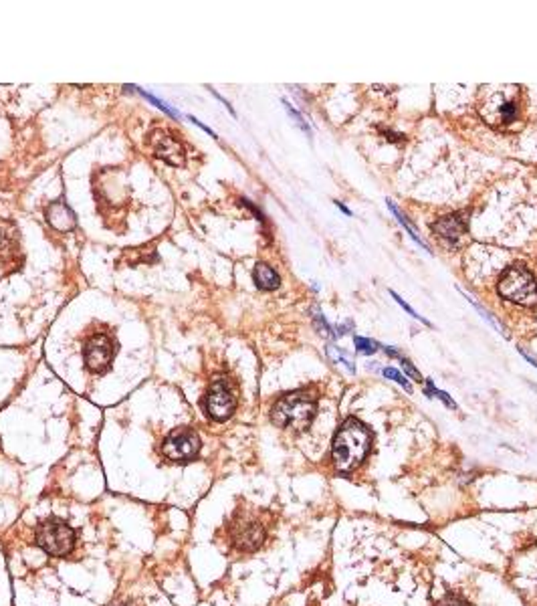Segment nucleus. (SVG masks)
<instances>
[{"label":"nucleus","instance_id":"nucleus-1","mask_svg":"<svg viewBox=\"0 0 537 606\" xmlns=\"http://www.w3.org/2000/svg\"><path fill=\"white\" fill-rule=\"evenodd\" d=\"M370 445H372L370 430L356 419H348L335 432V439H333V449H331L333 465L344 473L354 471L366 459Z\"/></svg>","mask_w":537,"mask_h":606},{"label":"nucleus","instance_id":"nucleus-2","mask_svg":"<svg viewBox=\"0 0 537 606\" xmlns=\"http://www.w3.org/2000/svg\"><path fill=\"white\" fill-rule=\"evenodd\" d=\"M318 412L315 396L305 391L289 393L281 396L271 408V421L281 428L305 430L313 423Z\"/></svg>","mask_w":537,"mask_h":606},{"label":"nucleus","instance_id":"nucleus-3","mask_svg":"<svg viewBox=\"0 0 537 606\" xmlns=\"http://www.w3.org/2000/svg\"><path fill=\"white\" fill-rule=\"evenodd\" d=\"M35 544L49 556L65 558L75 548V532L63 520L51 517L36 526Z\"/></svg>","mask_w":537,"mask_h":606},{"label":"nucleus","instance_id":"nucleus-4","mask_svg":"<svg viewBox=\"0 0 537 606\" xmlns=\"http://www.w3.org/2000/svg\"><path fill=\"white\" fill-rule=\"evenodd\" d=\"M499 293L501 297L521 303V305H536L537 303V279L525 267L513 265L499 277Z\"/></svg>","mask_w":537,"mask_h":606},{"label":"nucleus","instance_id":"nucleus-5","mask_svg":"<svg viewBox=\"0 0 537 606\" xmlns=\"http://www.w3.org/2000/svg\"><path fill=\"white\" fill-rule=\"evenodd\" d=\"M228 537L232 546L241 552H254L263 546L267 532L265 526L254 520L251 513H237L228 526Z\"/></svg>","mask_w":537,"mask_h":606},{"label":"nucleus","instance_id":"nucleus-6","mask_svg":"<svg viewBox=\"0 0 537 606\" xmlns=\"http://www.w3.org/2000/svg\"><path fill=\"white\" fill-rule=\"evenodd\" d=\"M200 453V436L196 430L180 427L172 430L162 443V455L174 463H190Z\"/></svg>","mask_w":537,"mask_h":606},{"label":"nucleus","instance_id":"nucleus-7","mask_svg":"<svg viewBox=\"0 0 537 606\" xmlns=\"http://www.w3.org/2000/svg\"><path fill=\"white\" fill-rule=\"evenodd\" d=\"M113 356H115V344L108 334L93 336L83 348V360L91 374H106L111 368Z\"/></svg>","mask_w":537,"mask_h":606},{"label":"nucleus","instance_id":"nucleus-8","mask_svg":"<svg viewBox=\"0 0 537 606\" xmlns=\"http://www.w3.org/2000/svg\"><path fill=\"white\" fill-rule=\"evenodd\" d=\"M237 408V396L226 378H216L206 394V412L218 423L228 421Z\"/></svg>","mask_w":537,"mask_h":606},{"label":"nucleus","instance_id":"nucleus-9","mask_svg":"<svg viewBox=\"0 0 537 606\" xmlns=\"http://www.w3.org/2000/svg\"><path fill=\"white\" fill-rule=\"evenodd\" d=\"M147 138H150L147 142H150L152 150H154V154H156L158 158H162L164 162H168V164H172V166H184V162H186V152H184L182 143H180L174 136L166 134L164 130H156V132L150 134Z\"/></svg>","mask_w":537,"mask_h":606},{"label":"nucleus","instance_id":"nucleus-10","mask_svg":"<svg viewBox=\"0 0 537 606\" xmlns=\"http://www.w3.org/2000/svg\"><path fill=\"white\" fill-rule=\"evenodd\" d=\"M481 113L493 126L511 124V121L517 119V104L507 100L501 93H497V95H491L487 100V104L481 107Z\"/></svg>","mask_w":537,"mask_h":606},{"label":"nucleus","instance_id":"nucleus-11","mask_svg":"<svg viewBox=\"0 0 537 606\" xmlns=\"http://www.w3.org/2000/svg\"><path fill=\"white\" fill-rule=\"evenodd\" d=\"M432 231L449 243H457L466 231V218L463 213H453L438 218L432 224Z\"/></svg>","mask_w":537,"mask_h":606},{"label":"nucleus","instance_id":"nucleus-12","mask_svg":"<svg viewBox=\"0 0 537 606\" xmlns=\"http://www.w3.org/2000/svg\"><path fill=\"white\" fill-rule=\"evenodd\" d=\"M525 562H529V568L523 566L519 570V578H521V594L525 596V601L532 606H537V548L536 552H532L529 556L523 558Z\"/></svg>","mask_w":537,"mask_h":606},{"label":"nucleus","instance_id":"nucleus-13","mask_svg":"<svg viewBox=\"0 0 537 606\" xmlns=\"http://www.w3.org/2000/svg\"><path fill=\"white\" fill-rule=\"evenodd\" d=\"M45 216H47V222L57 229V231H71L77 224V218L73 211L67 207L65 200H55L47 207L45 211Z\"/></svg>","mask_w":537,"mask_h":606},{"label":"nucleus","instance_id":"nucleus-14","mask_svg":"<svg viewBox=\"0 0 537 606\" xmlns=\"http://www.w3.org/2000/svg\"><path fill=\"white\" fill-rule=\"evenodd\" d=\"M252 277H254V283H256V287H261V289H267V291H271V289H277V287H279V283H281V279H279L277 271H275L273 267L265 265V263H259V265L254 267V273H252Z\"/></svg>","mask_w":537,"mask_h":606},{"label":"nucleus","instance_id":"nucleus-15","mask_svg":"<svg viewBox=\"0 0 537 606\" xmlns=\"http://www.w3.org/2000/svg\"><path fill=\"white\" fill-rule=\"evenodd\" d=\"M388 209H390V211H392V214H394V216H396V220H398V222H400V224H402V226H404V229H406V231H408V235H410V237H412V241H414V243H418V245H420V247H422V249H425V250H429V253H430L429 245H427V243H425V241H422V239H420V235H418V231H416V229H414V226H412V222H410V220H408V218H406V216H404V214L400 213V209H398V207H396V205H394V202H392V200H388Z\"/></svg>","mask_w":537,"mask_h":606},{"label":"nucleus","instance_id":"nucleus-16","mask_svg":"<svg viewBox=\"0 0 537 606\" xmlns=\"http://www.w3.org/2000/svg\"><path fill=\"white\" fill-rule=\"evenodd\" d=\"M325 352H327V356L331 358V360H333L335 364H339V366H346V368H348V372H352V374L356 372V368H354L352 360L346 356V354H344V352H342L339 348H335V346H329V348H327Z\"/></svg>","mask_w":537,"mask_h":606},{"label":"nucleus","instance_id":"nucleus-17","mask_svg":"<svg viewBox=\"0 0 537 606\" xmlns=\"http://www.w3.org/2000/svg\"><path fill=\"white\" fill-rule=\"evenodd\" d=\"M382 374H384L386 378L394 380L396 384H400V386H402L404 391L412 393V386H410V382H408V380L404 378V374H400V372H398L396 368H384V370H382Z\"/></svg>","mask_w":537,"mask_h":606},{"label":"nucleus","instance_id":"nucleus-18","mask_svg":"<svg viewBox=\"0 0 537 606\" xmlns=\"http://www.w3.org/2000/svg\"><path fill=\"white\" fill-rule=\"evenodd\" d=\"M427 394H429V396H434V398H438V400H442L446 406H453V408L457 406V404H455V402L449 398V394L442 393V391H438V388L432 384V380H427Z\"/></svg>","mask_w":537,"mask_h":606},{"label":"nucleus","instance_id":"nucleus-19","mask_svg":"<svg viewBox=\"0 0 537 606\" xmlns=\"http://www.w3.org/2000/svg\"><path fill=\"white\" fill-rule=\"evenodd\" d=\"M354 344H356L358 352H361V354H374V352L378 350V344H374L372 340L359 338V336H356V338H354Z\"/></svg>","mask_w":537,"mask_h":606},{"label":"nucleus","instance_id":"nucleus-20","mask_svg":"<svg viewBox=\"0 0 537 606\" xmlns=\"http://www.w3.org/2000/svg\"><path fill=\"white\" fill-rule=\"evenodd\" d=\"M436 606H470V603L463 598L461 594H446L444 598H440V603Z\"/></svg>","mask_w":537,"mask_h":606},{"label":"nucleus","instance_id":"nucleus-21","mask_svg":"<svg viewBox=\"0 0 537 606\" xmlns=\"http://www.w3.org/2000/svg\"><path fill=\"white\" fill-rule=\"evenodd\" d=\"M390 293H392V297H394V299H396V303H398V305H400V307H402L404 312H408V314H410L412 318H416V320L425 321L427 325H430V321L425 320L422 316H418V314H416V312H414V310H412V307H410V305H408V303H406V301H404V299H402V297H400V295L396 293V291H390Z\"/></svg>","mask_w":537,"mask_h":606},{"label":"nucleus","instance_id":"nucleus-22","mask_svg":"<svg viewBox=\"0 0 537 606\" xmlns=\"http://www.w3.org/2000/svg\"><path fill=\"white\" fill-rule=\"evenodd\" d=\"M398 360H400V362H402V368H404V370H406V372H408V374H410V376H412V378H414V380H418V382H422V378H420V374H418V370H416V368H414V366H412V362H410V360H406V358H398Z\"/></svg>","mask_w":537,"mask_h":606},{"label":"nucleus","instance_id":"nucleus-23","mask_svg":"<svg viewBox=\"0 0 537 606\" xmlns=\"http://www.w3.org/2000/svg\"><path fill=\"white\" fill-rule=\"evenodd\" d=\"M468 301H470V303H473V305H475V307H477V312H479V314H481V316H483V318H485V320L489 321V323H491V325H493V327H495V329H497V331H501V327H499V323H497V321L493 320V318H491V316H489V314H487V312H485V310H483V307H481V305H477V303H475V301H473V299H468ZM503 334V331H501Z\"/></svg>","mask_w":537,"mask_h":606},{"label":"nucleus","instance_id":"nucleus-24","mask_svg":"<svg viewBox=\"0 0 537 606\" xmlns=\"http://www.w3.org/2000/svg\"><path fill=\"white\" fill-rule=\"evenodd\" d=\"M285 106H287V111H289V113L293 115V119H295V121H297V124H299V126H301V128L305 130V132H309V128H307V124L303 121V117H301V115H299V113H297V111H295L293 107L289 106V104H285Z\"/></svg>","mask_w":537,"mask_h":606},{"label":"nucleus","instance_id":"nucleus-25","mask_svg":"<svg viewBox=\"0 0 537 606\" xmlns=\"http://www.w3.org/2000/svg\"><path fill=\"white\" fill-rule=\"evenodd\" d=\"M315 320H318V323H322L323 334L331 336V327H329V323H327V321L323 320V316H322V314H320V310H315Z\"/></svg>","mask_w":537,"mask_h":606},{"label":"nucleus","instance_id":"nucleus-26","mask_svg":"<svg viewBox=\"0 0 537 606\" xmlns=\"http://www.w3.org/2000/svg\"><path fill=\"white\" fill-rule=\"evenodd\" d=\"M335 205H337V209H339V211H344V213L348 214V216H352V211H350V209H348L344 202H335Z\"/></svg>","mask_w":537,"mask_h":606},{"label":"nucleus","instance_id":"nucleus-27","mask_svg":"<svg viewBox=\"0 0 537 606\" xmlns=\"http://www.w3.org/2000/svg\"><path fill=\"white\" fill-rule=\"evenodd\" d=\"M111 606H128V605H111Z\"/></svg>","mask_w":537,"mask_h":606}]
</instances>
